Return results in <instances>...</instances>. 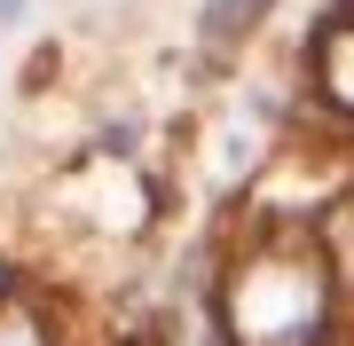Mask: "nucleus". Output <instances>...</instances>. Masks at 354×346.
I'll return each mask as SVG.
<instances>
[{
    "label": "nucleus",
    "instance_id": "1",
    "mask_svg": "<svg viewBox=\"0 0 354 346\" xmlns=\"http://www.w3.org/2000/svg\"><path fill=\"white\" fill-rule=\"evenodd\" d=\"M260 8H268V0H213V8H205V39H213V48L244 39V24H252Z\"/></svg>",
    "mask_w": 354,
    "mask_h": 346
}]
</instances>
